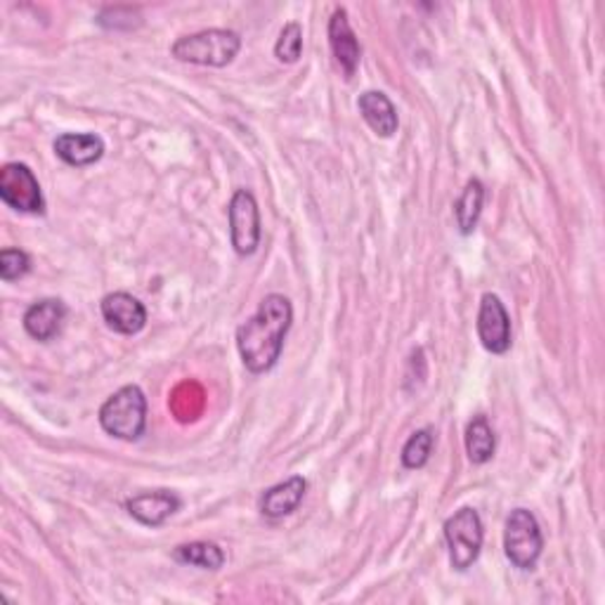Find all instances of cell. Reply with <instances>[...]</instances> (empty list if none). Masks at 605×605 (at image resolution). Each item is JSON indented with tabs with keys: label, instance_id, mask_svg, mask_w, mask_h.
Here are the masks:
<instances>
[{
	"label": "cell",
	"instance_id": "cell-1",
	"mask_svg": "<svg viewBox=\"0 0 605 605\" xmlns=\"http://www.w3.org/2000/svg\"><path fill=\"white\" fill-rule=\"evenodd\" d=\"M291 322V301L281 293H270L261 301L258 311L237 329L239 355L251 374L270 372L279 362Z\"/></svg>",
	"mask_w": 605,
	"mask_h": 605
},
{
	"label": "cell",
	"instance_id": "cell-2",
	"mask_svg": "<svg viewBox=\"0 0 605 605\" xmlns=\"http://www.w3.org/2000/svg\"><path fill=\"white\" fill-rule=\"evenodd\" d=\"M100 426L111 438L135 443L147 428V398L140 386H123L100 410Z\"/></svg>",
	"mask_w": 605,
	"mask_h": 605
},
{
	"label": "cell",
	"instance_id": "cell-3",
	"mask_svg": "<svg viewBox=\"0 0 605 605\" xmlns=\"http://www.w3.org/2000/svg\"><path fill=\"white\" fill-rule=\"evenodd\" d=\"M239 50L242 36L230 29H206L192 36H182L173 44V58L199 66H228Z\"/></svg>",
	"mask_w": 605,
	"mask_h": 605
},
{
	"label": "cell",
	"instance_id": "cell-4",
	"mask_svg": "<svg viewBox=\"0 0 605 605\" xmlns=\"http://www.w3.org/2000/svg\"><path fill=\"white\" fill-rule=\"evenodd\" d=\"M445 542L449 548V566L457 572H467L473 562L481 556L485 530L481 513L471 506L467 509H459L455 516H449L445 520Z\"/></svg>",
	"mask_w": 605,
	"mask_h": 605
},
{
	"label": "cell",
	"instance_id": "cell-5",
	"mask_svg": "<svg viewBox=\"0 0 605 605\" xmlns=\"http://www.w3.org/2000/svg\"><path fill=\"white\" fill-rule=\"evenodd\" d=\"M544 537L542 528L528 509H513L506 518L504 528V552L518 570H534L542 556Z\"/></svg>",
	"mask_w": 605,
	"mask_h": 605
},
{
	"label": "cell",
	"instance_id": "cell-6",
	"mask_svg": "<svg viewBox=\"0 0 605 605\" xmlns=\"http://www.w3.org/2000/svg\"><path fill=\"white\" fill-rule=\"evenodd\" d=\"M0 199L20 214H44L46 199L34 171L26 164H5L0 171Z\"/></svg>",
	"mask_w": 605,
	"mask_h": 605
},
{
	"label": "cell",
	"instance_id": "cell-7",
	"mask_svg": "<svg viewBox=\"0 0 605 605\" xmlns=\"http://www.w3.org/2000/svg\"><path fill=\"white\" fill-rule=\"evenodd\" d=\"M230 237L239 256H253L261 246V210L256 196L249 190H237L230 208Z\"/></svg>",
	"mask_w": 605,
	"mask_h": 605
},
{
	"label": "cell",
	"instance_id": "cell-8",
	"mask_svg": "<svg viewBox=\"0 0 605 605\" xmlns=\"http://www.w3.org/2000/svg\"><path fill=\"white\" fill-rule=\"evenodd\" d=\"M477 336L492 355H504L511 348V317L497 293H485L477 313Z\"/></svg>",
	"mask_w": 605,
	"mask_h": 605
},
{
	"label": "cell",
	"instance_id": "cell-9",
	"mask_svg": "<svg viewBox=\"0 0 605 605\" xmlns=\"http://www.w3.org/2000/svg\"><path fill=\"white\" fill-rule=\"evenodd\" d=\"M100 313H102V319L107 322V327L123 336H135L147 325L145 305L140 303L135 295L125 291L105 295L100 303Z\"/></svg>",
	"mask_w": 605,
	"mask_h": 605
},
{
	"label": "cell",
	"instance_id": "cell-10",
	"mask_svg": "<svg viewBox=\"0 0 605 605\" xmlns=\"http://www.w3.org/2000/svg\"><path fill=\"white\" fill-rule=\"evenodd\" d=\"M329 44L336 62H339V66L343 69L346 78H353L362 60V48L353 26L348 22V12L343 8L334 10V15L329 20Z\"/></svg>",
	"mask_w": 605,
	"mask_h": 605
},
{
	"label": "cell",
	"instance_id": "cell-11",
	"mask_svg": "<svg viewBox=\"0 0 605 605\" xmlns=\"http://www.w3.org/2000/svg\"><path fill=\"white\" fill-rule=\"evenodd\" d=\"M180 506H182L180 497L168 489L143 492V495L125 501V509H129V513L137 520V523H143L147 528L164 525L168 518L180 511Z\"/></svg>",
	"mask_w": 605,
	"mask_h": 605
},
{
	"label": "cell",
	"instance_id": "cell-12",
	"mask_svg": "<svg viewBox=\"0 0 605 605\" xmlns=\"http://www.w3.org/2000/svg\"><path fill=\"white\" fill-rule=\"evenodd\" d=\"M64 319H66V305L60 299H44L29 305V311L24 313V329L32 339L48 343L62 331Z\"/></svg>",
	"mask_w": 605,
	"mask_h": 605
},
{
	"label": "cell",
	"instance_id": "cell-13",
	"mask_svg": "<svg viewBox=\"0 0 605 605\" xmlns=\"http://www.w3.org/2000/svg\"><path fill=\"white\" fill-rule=\"evenodd\" d=\"M55 154L69 166H90L105 157V140L95 133H64L55 140Z\"/></svg>",
	"mask_w": 605,
	"mask_h": 605
},
{
	"label": "cell",
	"instance_id": "cell-14",
	"mask_svg": "<svg viewBox=\"0 0 605 605\" xmlns=\"http://www.w3.org/2000/svg\"><path fill=\"white\" fill-rule=\"evenodd\" d=\"M307 489V481L303 475H291L289 481L279 483L270 489H265V495L261 497V513L267 518H285L299 509Z\"/></svg>",
	"mask_w": 605,
	"mask_h": 605
},
{
	"label": "cell",
	"instance_id": "cell-15",
	"mask_svg": "<svg viewBox=\"0 0 605 605\" xmlns=\"http://www.w3.org/2000/svg\"><path fill=\"white\" fill-rule=\"evenodd\" d=\"M358 109H360L362 119L367 121V125L378 137H390L398 133V125H400L398 111L388 100V95L378 93V90L362 93L358 100Z\"/></svg>",
	"mask_w": 605,
	"mask_h": 605
},
{
	"label": "cell",
	"instance_id": "cell-16",
	"mask_svg": "<svg viewBox=\"0 0 605 605\" xmlns=\"http://www.w3.org/2000/svg\"><path fill=\"white\" fill-rule=\"evenodd\" d=\"M463 443H467V455L477 467H483L492 457H495L497 449V438L495 431H492L487 416L477 414L469 421L467 435H463Z\"/></svg>",
	"mask_w": 605,
	"mask_h": 605
},
{
	"label": "cell",
	"instance_id": "cell-17",
	"mask_svg": "<svg viewBox=\"0 0 605 605\" xmlns=\"http://www.w3.org/2000/svg\"><path fill=\"white\" fill-rule=\"evenodd\" d=\"M483 202H485V187L477 178H471L463 187L459 202L455 204V216H457V228L461 234H471L475 230L477 220L483 214Z\"/></svg>",
	"mask_w": 605,
	"mask_h": 605
},
{
	"label": "cell",
	"instance_id": "cell-18",
	"mask_svg": "<svg viewBox=\"0 0 605 605\" xmlns=\"http://www.w3.org/2000/svg\"><path fill=\"white\" fill-rule=\"evenodd\" d=\"M173 558L182 566H194L202 570H220L225 562V552L214 544V542H190V544H180Z\"/></svg>",
	"mask_w": 605,
	"mask_h": 605
},
{
	"label": "cell",
	"instance_id": "cell-19",
	"mask_svg": "<svg viewBox=\"0 0 605 605\" xmlns=\"http://www.w3.org/2000/svg\"><path fill=\"white\" fill-rule=\"evenodd\" d=\"M433 431L431 428H421L416 433L410 435V440L404 443L402 447V467L404 469H424L428 459H431V452H433Z\"/></svg>",
	"mask_w": 605,
	"mask_h": 605
},
{
	"label": "cell",
	"instance_id": "cell-20",
	"mask_svg": "<svg viewBox=\"0 0 605 605\" xmlns=\"http://www.w3.org/2000/svg\"><path fill=\"white\" fill-rule=\"evenodd\" d=\"M303 52V29L299 22H289L279 34L275 55L281 64H295Z\"/></svg>",
	"mask_w": 605,
	"mask_h": 605
},
{
	"label": "cell",
	"instance_id": "cell-21",
	"mask_svg": "<svg viewBox=\"0 0 605 605\" xmlns=\"http://www.w3.org/2000/svg\"><path fill=\"white\" fill-rule=\"evenodd\" d=\"M32 270L29 253L22 249H3L0 251V277L3 281H17Z\"/></svg>",
	"mask_w": 605,
	"mask_h": 605
}]
</instances>
